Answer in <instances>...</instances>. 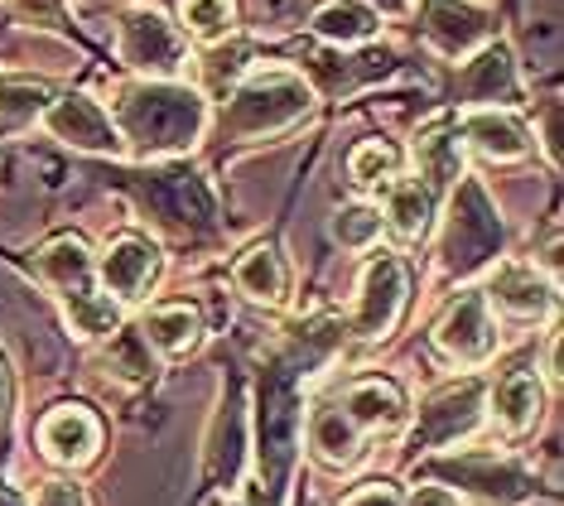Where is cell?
Returning a JSON list of instances; mask_svg holds the SVG:
<instances>
[{
  "label": "cell",
  "instance_id": "obj_31",
  "mask_svg": "<svg viewBox=\"0 0 564 506\" xmlns=\"http://www.w3.org/2000/svg\"><path fill=\"white\" fill-rule=\"evenodd\" d=\"M111 367H121L126 381H145L150 376V347H145V337L140 333H111V353H107Z\"/></svg>",
  "mask_w": 564,
  "mask_h": 506
},
{
  "label": "cell",
  "instance_id": "obj_20",
  "mask_svg": "<svg viewBox=\"0 0 564 506\" xmlns=\"http://www.w3.org/2000/svg\"><path fill=\"white\" fill-rule=\"evenodd\" d=\"M492 415L507 434H525L535 420H541V381H535L531 367H511V372L497 376Z\"/></svg>",
  "mask_w": 564,
  "mask_h": 506
},
{
  "label": "cell",
  "instance_id": "obj_8",
  "mask_svg": "<svg viewBox=\"0 0 564 506\" xmlns=\"http://www.w3.org/2000/svg\"><path fill=\"white\" fill-rule=\"evenodd\" d=\"M482 415V381H458V386H444L434 400L420 406V420L415 430H410V444L415 449H444L454 444V439L473 434V424H478Z\"/></svg>",
  "mask_w": 564,
  "mask_h": 506
},
{
  "label": "cell",
  "instance_id": "obj_38",
  "mask_svg": "<svg viewBox=\"0 0 564 506\" xmlns=\"http://www.w3.org/2000/svg\"><path fill=\"white\" fill-rule=\"evenodd\" d=\"M377 6H381V10H391V15H395V10H410V0H377Z\"/></svg>",
  "mask_w": 564,
  "mask_h": 506
},
{
  "label": "cell",
  "instance_id": "obj_15",
  "mask_svg": "<svg viewBox=\"0 0 564 506\" xmlns=\"http://www.w3.org/2000/svg\"><path fill=\"white\" fill-rule=\"evenodd\" d=\"M425 39L448 58H468L487 39V10L468 0H425Z\"/></svg>",
  "mask_w": 564,
  "mask_h": 506
},
{
  "label": "cell",
  "instance_id": "obj_12",
  "mask_svg": "<svg viewBox=\"0 0 564 506\" xmlns=\"http://www.w3.org/2000/svg\"><path fill=\"white\" fill-rule=\"evenodd\" d=\"M434 343H440L444 357L464 362V367H478L497 353V323L487 314V294H458V304L448 309L434 329Z\"/></svg>",
  "mask_w": 564,
  "mask_h": 506
},
{
  "label": "cell",
  "instance_id": "obj_17",
  "mask_svg": "<svg viewBox=\"0 0 564 506\" xmlns=\"http://www.w3.org/2000/svg\"><path fill=\"white\" fill-rule=\"evenodd\" d=\"M415 169H420L415 179L434 193V198H440L448 184L464 179V140H458V126L448 121V116L415 136Z\"/></svg>",
  "mask_w": 564,
  "mask_h": 506
},
{
  "label": "cell",
  "instance_id": "obj_7",
  "mask_svg": "<svg viewBox=\"0 0 564 506\" xmlns=\"http://www.w3.org/2000/svg\"><path fill=\"white\" fill-rule=\"evenodd\" d=\"M121 58L131 63L135 73H145V77H174L178 68H184L188 49H184V39H178V30L160 15L155 6H140L121 24Z\"/></svg>",
  "mask_w": 564,
  "mask_h": 506
},
{
  "label": "cell",
  "instance_id": "obj_27",
  "mask_svg": "<svg viewBox=\"0 0 564 506\" xmlns=\"http://www.w3.org/2000/svg\"><path fill=\"white\" fill-rule=\"evenodd\" d=\"M348 174L357 189H387L391 179H401V150L391 140H362L348 154Z\"/></svg>",
  "mask_w": 564,
  "mask_h": 506
},
{
  "label": "cell",
  "instance_id": "obj_3",
  "mask_svg": "<svg viewBox=\"0 0 564 506\" xmlns=\"http://www.w3.org/2000/svg\"><path fill=\"white\" fill-rule=\"evenodd\" d=\"M314 107V93L300 73L285 68H265L251 73L247 83L232 93L223 111V131L232 140H261V136H280L290 126H300Z\"/></svg>",
  "mask_w": 564,
  "mask_h": 506
},
{
  "label": "cell",
  "instance_id": "obj_1",
  "mask_svg": "<svg viewBox=\"0 0 564 506\" xmlns=\"http://www.w3.org/2000/svg\"><path fill=\"white\" fill-rule=\"evenodd\" d=\"M117 116L140 154H178L203 131V97L178 83H131L117 93Z\"/></svg>",
  "mask_w": 564,
  "mask_h": 506
},
{
  "label": "cell",
  "instance_id": "obj_28",
  "mask_svg": "<svg viewBox=\"0 0 564 506\" xmlns=\"http://www.w3.org/2000/svg\"><path fill=\"white\" fill-rule=\"evenodd\" d=\"M178 20L203 44H217L237 30V0H178Z\"/></svg>",
  "mask_w": 564,
  "mask_h": 506
},
{
  "label": "cell",
  "instance_id": "obj_4",
  "mask_svg": "<svg viewBox=\"0 0 564 506\" xmlns=\"http://www.w3.org/2000/svg\"><path fill=\"white\" fill-rule=\"evenodd\" d=\"M502 217L487 203V193L478 179H458L454 203H448V223L440 241V261L448 276H478L482 266H492L502 256Z\"/></svg>",
  "mask_w": 564,
  "mask_h": 506
},
{
  "label": "cell",
  "instance_id": "obj_34",
  "mask_svg": "<svg viewBox=\"0 0 564 506\" xmlns=\"http://www.w3.org/2000/svg\"><path fill=\"white\" fill-rule=\"evenodd\" d=\"M34 506H87V497H83V492L73 487V483H48Z\"/></svg>",
  "mask_w": 564,
  "mask_h": 506
},
{
  "label": "cell",
  "instance_id": "obj_26",
  "mask_svg": "<svg viewBox=\"0 0 564 506\" xmlns=\"http://www.w3.org/2000/svg\"><path fill=\"white\" fill-rule=\"evenodd\" d=\"M310 444L314 453L324 463H333V469H348V463L357 459V444H362V434L352 430L348 420L338 415V406H324L314 415V424H310Z\"/></svg>",
  "mask_w": 564,
  "mask_h": 506
},
{
  "label": "cell",
  "instance_id": "obj_24",
  "mask_svg": "<svg viewBox=\"0 0 564 506\" xmlns=\"http://www.w3.org/2000/svg\"><path fill=\"white\" fill-rule=\"evenodd\" d=\"M232 276H237V290L247 294L251 304H280L285 300V290H290L285 261H280L275 246H251V251L237 261Z\"/></svg>",
  "mask_w": 564,
  "mask_h": 506
},
{
  "label": "cell",
  "instance_id": "obj_22",
  "mask_svg": "<svg viewBox=\"0 0 564 506\" xmlns=\"http://www.w3.org/2000/svg\"><path fill=\"white\" fill-rule=\"evenodd\" d=\"M381 223L395 227V237L405 241H420L434 223V193L420 184V179H391L387 184V213Z\"/></svg>",
  "mask_w": 564,
  "mask_h": 506
},
{
  "label": "cell",
  "instance_id": "obj_2",
  "mask_svg": "<svg viewBox=\"0 0 564 506\" xmlns=\"http://www.w3.org/2000/svg\"><path fill=\"white\" fill-rule=\"evenodd\" d=\"M40 276L58 294L63 314H68L73 333L83 337H111L121 329V304L101 290L97 266L78 237H54L40 251Z\"/></svg>",
  "mask_w": 564,
  "mask_h": 506
},
{
  "label": "cell",
  "instance_id": "obj_14",
  "mask_svg": "<svg viewBox=\"0 0 564 506\" xmlns=\"http://www.w3.org/2000/svg\"><path fill=\"white\" fill-rule=\"evenodd\" d=\"M338 415L352 424L357 434H391L401 430L405 420V396L395 381H381V376H367V381H352L343 400H333Z\"/></svg>",
  "mask_w": 564,
  "mask_h": 506
},
{
  "label": "cell",
  "instance_id": "obj_29",
  "mask_svg": "<svg viewBox=\"0 0 564 506\" xmlns=\"http://www.w3.org/2000/svg\"><path fill=\"white\" fill-rule=\"evenodd\" d=\"M48 87L40 83H15V77H0V131H20L34 116H44L48 107Z\"/></svg>",
  "mask_w": 564,
  "mask_h": 506
},
{
  "label": "cell",
  "instance_id": "obj_13",
  "mask_svg": "<svg viewBox=\"0 0 564 506\" xmlns=\"http://www.w3.org/2000/svg\"><path fill=\"white\" fill-rule=\"evenodd\" d=\"M40 449L44 459L63 463V469H78L101 449V420L87 406H58L44 415L40 424Z\"/></svg>",
  "mask_w": 564,
  "mask_h": 506
},
{
  "label": "cell",
  "instance_id": "obj_19",
  "mask_svg": "<svg viewBox=\"0 0 564 506\" xmlns=\"http://www.w3.org/2000/svg\"><path fill=\"white\" fill-rule=\"evenodd\" d=\"M487 300L511 319H545L555 309V284L535 276V266H497Z\"/></svg>",
  "mask_w": 564,
  "mask_h": 506
},
{
  "label": "cell",
  "instance_id": "obj_23",
  "mask_svg": "<svg viewBox=\"0 0 564 506\" xmlns=\"http://www.w3.org/2000/svg\"><path fill=\"white\" fill-rule=\"evenodd\" d=\"M377 10L367 0H328V6L314 10V34L328 39V44H367V39H377Z\"/></svg>",
  "mask_w": 564,
  "mask_h": 506
},
{
  "label": "cell",
  "instance_id": "obj_11",
  "mask_svg": "<svg viewBox=\"0 0 564 506\" xmlns=\"http://www.w3.org/2000/svg\"><path fill=\"white\" fill-rule=\"evenodd\" d=\"M405 309V266L391 251H381L362 276V294H357L352 329L357 337H387Z\"/></svg>",
  "mask_w": 564,
  "mask_h": 506
},
{
  "label": "cell",
  "instance_id": "obj_36",
  "mask_svg": "<svg viewBox=\"0 0 564 506\" xmlns=\"http://www.w3.org/2000/svg\"><path fill=\"white\" fill-rule=\"evenodd\" d=\"M545 376H550V381H560V337H550V353H545Z\"/></svg>",
  "mask_w": 564,
  "mask_h": 506
},
{
  "label": "cell",
  "instance_id": "obj_37",
  "mask_svg": "<svg viewBox=\"0 0 564 506\" xmlns=\"http://www.w3.org/2000/svg\"><path fill=\"white\" fill-rule=\"evenodd\" d=\"M10 406V372H6V357H0V415Z\"/></svg>",
  "mask_w": 564,
  "mask_h": 506
},
{
  "label": "cell",
  "instance_id": "obj_35",
  "mask_svg": "<svg viewBox=\"0 0 564 506\" xmlns=\"http://www.w3.org/2000/svg\"><path fill=\"white\" fill-rule=\"evenodd\" d=\"M405 506H464V502H458L448 487H415L405 497Z\"/></svg>",
  "mask_w": 564,
  "mask_h": 506
},
{
  "label": "cell",
  "instance_id": "obj_10",
  "mask_svg": "<svg viewBox=\"0 0 564 506\" xmlns=\"http://www.w3.org/2000/svg\"><path fill=\"white\" fill-rule=\"evenodd\" d=\"M93 266H97L101 290H107L117 304H140L160 280V251H155V241H145V237L107 241L101 261H93Z\"/></svg>",
  "mask_w": 564,
  "mask_h": 506
},
{
  "label": "cell",
  "instance_id": "obj_5",
  "mask_svg": "<svg viewBox=\"0 0 564 506\" xmlns=\"http://www.w3.org/2000/svg\"><path fill=\"white\" fill-rule=\"evenodd\" d=\"M261 473L271 477V487L290 473L294 439H300V386H294V367H275L261 381Z\"/></svg>",
  "mask_w": 564,
  "mask_h": 506
},
{
  "label": "cell",
  "instance_id": "obj_9",
  "mask_svg": "<svg viewBox=\"0 0 564 506\" xmlns=\"http://www.w3.org/2000/svg\"><path fill=\"white\" fill-rule=\"evenodd\" d=\"M44 126H48V136L54 140H63V146H73V150H87V154H121V146H126L121 131L111 126V116L83 93H68V97L48 101Z\"/></svg>",
  "mask_w": 564,
  "mask_h": 506
},
{
  "label": "cell",
  "instance_id": "obj_33",
  "mask_svg": "<svg viewBox=\"0 0 564 506\" xmlns=\"http://www.w3.org/2000/svg\"><path fill=\"white\" fill-rule=\"evenodd\" d=\"M20 10L44 30H63V6L58 0H20Z\"/></svg>",
  "mask_w": 564,
  "mask_h": 506
},
{
  "label": "cell",
  "instance_id": "obj_16",
  "mask_svg": "<svg viewBox=\"0 0 564 506\" xmlns=\"http://www.w3.org/2000/svg\"><path fill=\"white\" fill-rule=\"evenodd\" d=\"M458 93L473 107H497V101H517L521 83H517V63L502 44H482L478 54L464 63V77H458Z\"/></svg>",
  "mask_w": 564,
  "mask_h": 506
},
{
  "label": "cell",
  "instance_id": "obj_30",
  "mask_svg": "<svg viewBox=\"0 0 564 506\" xmlns=\"http://www.w3.org/2000/svg\"><path fill=\"white\" fill-rule=\"evenodd\" d=\"M381 237V207L371 203H348L333 213V241H343L348 251H367Z\"/></svg>",
  "mask_w": 564,
  "mask_h": 506
},
{
  "label": "cell",
  "instance_id": "obj_6",
  "mask_svg": "<svg viewBox=\"0 0 564 506\" xmlns=\"http://www.w3.org/2000/svg\"><path fill=\"white\" fill-rule=\"evenodd\" d=\"M140 193H145L150 213H160L164 227L174 232H213V217H217V203L208 184L198 174H184V169H164V174H145L140 179Z\"/></svg>",
  "mask_w": 564,
  "mask_h": 506
},
{
  "label": "cell",
  "instance_id": "obj_25",
  "mask_svg": "<svg viewBox=\"0 0 564 506\" xmlns=\"http://www.w3.org/2000/svg\"><path fill=\"white\" fill-rule=\"evenodd\" d=\"M448 477H454V483H464V487L487 492V497H517V492L525 487V473L517 469V463L497 459V453H478V459L448 463Z\"/></svg>",
  "mask_w": 564,
  "mask_h": 506
},
{
  "label": "cell",
  "instance_id": "obj_21",
  "mask_svg": "<svg viewBox=\"0 0 564 506\" xmlns=\"http://www.w3.org/2000/svg\"><path fill=\"white\" fill-rule=\"evenodd\" d=\"M140 337H145V347H155L164 357H184L203 337V314L194 304H155L145 323H140Z\"/></svg>",
  "mask_w": 564,
  "mask_h": 506
},
{
  "label": "cell",
  "instance_id": "obj_32",
  "mask_svg": "<svg viewBox=\"0 0 564 506\" xmlns=\"http://www.w3.org/2000/svg\"><path fill=\"white\" fill-rule=\"evenodd\" d=\"M343 506H401V497H395L391 483H367V487H357L352 497H343Z\"/></svg>",
  "mask_w": 564,
  "mask_h": 506
},
{
  "label": "cell",
  "instance_id": "obj_18",
  "mask_svg": "<svg viewBox=\"0 0 564 506\" xmlns=\"http://www.w3.org/2000/svg\"><path fill=\"white\" fill-rule=\"evenodd\" d=\"M458 136H468V146L487 154V160H525L531 154V131L517 121L511 111H497V107H478L464 116Z\"/></svg>",
  "mask_w": 564,
  "mask_h": 506
},
{
  "label": "cell",
  "instance_id": "obj_39",
  "mask_svg": "<svg viewBox=\"0 0 564 506\" xmlns=\"http://www.w3.org/2000/svg\"><path fill=\"white\" fill-rule=\"evenodd\" d=\"M0 506H24L20 497H15V492H10V487H0Z\"/></svg>",
  "mask_w": 564,
  "mask_h": 506
}]
</instances>
